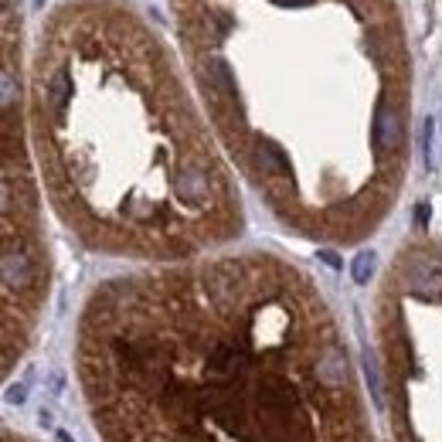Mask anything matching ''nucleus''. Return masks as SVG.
I'll list each match as a JSON object with an SVG mask.
<instances>
[{
  "mask_svg": "<svg viewBox=\"0 0 442 442\" xmlns=\"http://www.w3.org/2000/svg\"><path fill=\"white\" fill-rule=\"evenodd\" d=\"M48 303V242L31 167L21 14L3 0V371L21 364Z\"/></svg>",
  "mask_w": 442,
  "mask_h": 442,
  "instance_id": "39448f33",
  "label": "nucleus"
},
{
  "mask_svg": "<svg viewBox=\"0 0 442 442\" xmlns=\"http://www.w3.org/2000/svg\"><path fill=\"white\" fill-rule=\"evenodd\" d=\"M374 344L391 442H442V238L412 235L385 265Z\"/></svg>",
  "mask_w": 442,
  "mask_h": 442,
  "instance_id": "20e7f679",
  "label": "nucleus"
},
{
  "mask_svg": "<svg viewBox=\"0 0 442 442\" xmlns=\"http://www.w3.org/2000/svg\"><path fill=\"white\" fill-rule=\"evenodd\" d=\"M170 48L126 0H58L27 65V133L61 225L112 259H205L245 211Z\"/></svg>",
  "mask_w": 442,
  "mask_h": 442,
  "instance_id": "7ed1b4c3",
  "label": "nucleus"
},
{
  "mask_svg": "<svg viewBox=\"0 0 442 442\" xmlns=\"http://www.w3.org/2000/svg\"><path fill=\"white\" fill-rule=\"evenodd\" d=\"M3 442H41V439H31V436L17 432V429H3Z\"/></svg>",
  "mask_w": 442,
  "mask_h": 442,
  "instance_id": "423d86ee",
  "label": "nucleus"
},
{
  "mask_svg": "<svg viewBox=\"0 0 442 442\" xmlns=\"http://www.w3.org/2000/svg\"><path fill=\"white\" fill-rule=\"evenodd\" d=\"M75 381L99 442H378L327 296L272 252L99 283Z\"/></svg>",
  "mask_w": 442,
  "mask_h": 442,
  "instance_id": "f257e3e1",
  "label": "nucleus"
},
{
  "mask_svg": "<svg viewBox=\"0 0 442 442\" xmlns=\"http://www.w3.org/2000/svg\"><path fill=\"white\" fill-rule=\"evenodd\" d=\"M211 130L269 214L361 245L412 160V54L395 0H167Z\"/></svg>",
  "mask_w": 442,
  "mask_h": 442,
  "instance_id": "f03ea898",
  "label": "nucleus"
}]
</instances>
